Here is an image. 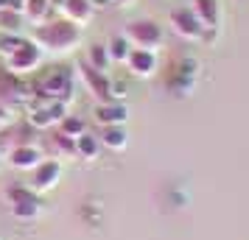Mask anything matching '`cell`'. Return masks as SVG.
<instances>
[{
	"label": "cell",
	"instance_id": "12",
	"mask_svg": "<svg viewBox=\"0 0 249 240\" xmlns=\"http://www.w3.org/2000/svg\"><path fill=\"white\" fill-rule=\"evenodd\" d=\"M95 120L101 126H124L129 120V109L124 103H104V106H95Z\"/></svg>",
	"mask_w": 249,
	"mask_h": 240
},
{
	"label": "cell",
	"instance_id": "9",
	"mask_svg": "<svg viewBox=\"0 0 249 240\" xmlns=\"http://www.w3.org/2000/svg\"><path fill=\"white\" fill-rule=\"evenodd\" d=\"M39 90L45 92V95H53V98H68L70 90H73V81H70V76L62 67H53V73L42 79Z\"/></svg>",
	"mask_w": 249,
	"mask_h": 240
},
{
	"label": "cell",
	"instance_id": "4",
	"mask_svg": "<svg viewBox=\"0 0 249 240\" xmlns=\"http://www.w3.org/2000/svg\"><path fill=\"white\" fill-rule=\"evenodd\" d=\"M39 62H42V50H39L31 39H23L20 48L9 56V70H12L14 76H20V73H31V70L39 67Z\"/></svg>",
	"mask_w": 249,
	"mask_h": 240
},
{
	"label": "cell",
	"instance_id": "16",
	"mask_svg": "<svg viewBox=\"0 0 249 240\" xmlns=\"http://www.w3.org/2000/svg\"><path fill=\"white\" fill-rule=\"evenodd\" d=\"M98 151H101V140L92 137L90 131H84L81 137H76V157H81V160H95Z\"/></svg>",
	"mask_w": 249,
	"mask_h": 240
},
{
	"label": "cell",
	"instance_id": "22",
	"mask_svg": "<svg viewBox=\"0 0 249 240\" xmlns=\"http://www.w3.org/2000/svg\"><path fill=\"white\" fill-rule=\"evenodd\" d=\"M90 64L95 70H104L109 64V50H107V45H90Z\"/></svg>",
	"mask_w": 249,
	"mask_h": 240
},
{
	"label": "cell",
	"instance_id": "27",
	"mask_svg": "<svg viewBox=\"0 0 249 240\" xmlns=\"http://www.w3.org/2000/svg\"><path fill=\"white\" fill-rule=\"evenodd\" d=\"M0 9H3V3H0Z\"/></svg>",
	"mask_w": 249,
	"mask_h": 240
},
{
	"label": "cell",
	"instance_id": "10",
	"mask_svg": "<svg viewBox=\"0 0 249 240\" xmlns=\"http://www.w3.org/2000/svg\"><path fill=\"white\" fill-rule=\"evenodd\" d=\"M126 64H129V70H132V76H137V79H148V76L154 73V67H157V59H154L151 50L132 48V53H129V59H126Z\"/></svg>",
	"mask_w": 249,
	"mask_h": 240
},
{
	"label": "cell",
	"instance_id": "7",
	"mask_svg": "<svg viewBox=\"0 0 249 240\" xmlns=\"http://www.w3.org/2000/svg\"><path fill=\"white\" fill-rule=\"evenodd\" d=\"M62 176V165L56 160H45L39 168L31 171V190L34 193H45V190H53Z\"/></svg>",
	"mask_w": 249,
	"mask_h": 240
},
{
	"label": "cell",
	"instance_id": "2",
	"mask_svg": "<svg viewBox=\"0 0 249 240\" xmlns=\"http://www.w3.org/2000/svg\"><path fill=\"white\" fill-rule=\"evenodd\" d=\"M124 36L140 50H151V48H157L162 42V28L154 20H132L126 25Z\"/></svg>",
	"mask_w": 249,
	"mask_h": 240
},
{
	"label": "cell",
	"instance_id": "6",
	"mask_svg": "<svg viewBox=\"0 0 249 240\" xmlns=\"http://www.w3.org/2000/svg\"><path fill=\"white\" fill-rule=\"evenodd\" d=\"M171 25H174V34L182 36V39H202L204 36V28L199 23V17L193 14V9H174Z\"/></svg>",
	"mask_w": 249,
	"mask_h": 240
},
{
	"label": "cell",
	"instance_id": "14",
	"mask_svg": "<svg viewBox=\"0 0 249 240\" xmlns=\"http://www.w3.org/2000/svg\"><path fill=\"white\" fill-rule=\"evenodd\" d=\"M193 6V14L199 17V23H202V28H207V31H215V23H218V3L215 0H191Z\"/></svg>",
	"mask_w": 249,
	"mask_h": 240
},
{
	"label": "cell",
	"instance_id": "8",
	"mask_svg": "<svg viewBox=\"0 0 249 240\" xmlns=\"http://www.w3.org/2000/svg\"><path fill=\"white\" fill-rule=\"evenodd\" d=\"M42 162H45V157L36 145H17V148L9 151V165L17 171H34Z\"/></svg>",
	"mask_w": 249,
	"mask_h": 240
},
{
	"label": "cell",
	"instance_id": "13",
	"mask_svg": "<svg viewBox=\"0 0 249 240\" xmlns=\"http://www.w3.org/2000/svg\"><path fill=\"white\" fill-rule=\"evenodd\" d=\"M65 20L73 25H84L92 17V0H65L62 3Z\"/></svg>",
	"mask_w": 249,
	"mask_h": 240
},
{
	"label": "cell",
	"instance_id": "1",
	"mask_svg": "<svg viewBox=\"0 0 249 240\" xmlns=\"http://www.w3.org/2000/svg\"><path fill=\"white\" fill-rule=\"evenodd\" d=\"M31 42L39 50L68 53V50H73L81 42V31H79V25L68 23V20H53V23L36 25L34 34H31Z\"/></svg>",
	"mask_w": 249,
	"mask_h": 240
},
{
	"label": "cell",
	"instance_id": "25",
	"mask_svg": "<svg viewBox=\"0 0 249 240\" xmlns=\"http://www.w3.org/2000/svg\"><path fill=\"white\" fill-rule=\"evenodd\" d=\"M107 3H109V6H124L126 0H107Z\"/></svg>",
	"mask_w": 249,
	"mask_h": 240
},
{
	"label": "cell",
	"instance_id": "3",
	"mask_svg": "<svg viewBox=\"0 0 249 240\" xmlns=\"http://www.w3.org/2000/svg\"><path fill=\"white\" fill-rule=\"evenodd\" d=\"M79 76H81V81L87 84V90L92 92V98L98 101V106L112 103V81L107 79L101 70H95L90 62H81L79 64Z\"/></svg>",
	"mask_w": 249,
	"mask_h": 240
},
{
	"label": "cell",
	"instance_id": "23",
	"mask_svg": "<svg viewBox=\"0 0 249 240\" xmlns=\"http://www.w3.org/2000/svg\"><path fill=\"white\" fill-rule=\"evenodd\" d=\"M20 42H23V39H20V36H0V50H3V53H6V56H12L14 50H17V48H20Z\"/></svg>",
	"mask_w": 249,
	"mask_h": 240
},
{
	"label": "cell",
	"instance_id": "21",
	"mask_svg": "<svg viewBox=\"0 0 249 240\" xmlns=\"http://www.w3.org/2000/svg\"><path fill=\"white\" fill-rule=\"evenodd\" d=\"M59 128H62V131H65V134H68V137H81V134H84V131H87V126H84V120H81V117H73V114H68V117H65V120H62V123H59Z\"/></svg>",
	"mask_w": 249,
	"mask_h": 240
},
{
	"label": "cell",
	"instance_id": "26",
	"mask_svg": "<svg viewBox=\"0 0 249 240\" xmlns=\"http://www.w3.org/2000/svg\"><path fill=\"white\" fill-rule=\"evenodd\" d=\"M0 131H3V123H0Z\"/></svg>",
	"mask_w": 249,
	"mask_h": 240
},
{
	"label": "cell",
	"instance_id": "19",
	"mask_svg": "<svg viewBox=\"0 0 249 240\" xmlns=\"http://www.w3.org/2000/svg\"><path fill=\"white\" fill-rule=\"evenodd\" d=\"M48 140H51V145H53V148H56L59 154H65V157H76V140L68 137V134H65L62 128H53Z\"/></svg>",
	"mask_w": 249,
	"mask_h": 240
},
{
	"label": "cell",
	"instance_id": "24",
	"mask_svg": "<svg viewBox=\"0 0 249 240\" xmlns=\"http://www.w3.org/2000/svg\"><path fill=\"white\" fill-rule=\"evenodd\" d=\"M9 120H12V109L6 103H0V123H9Z\"/></svg>",
	"mask_w": 249,
	"mask_h": 240
},
{
	"label": "cell",
	"instance_id": "20",
	"mask_svg": "<svg viewBox=\"0 0 249 240\" xmlns=\"http://www.w3.org/2000/svg\"><path fill=\"white\" fill-rule=\"evenodd\" d=\"M23 14L14 12V9H0V28L6 31V34H17L20 31V25H23Z\"/></svg>",
	"mask_w": 249,
	"mask_h": 240
},
{
	"label": "cell",
	"instance_id": "15",
	"mask_svg": "<svg viewBox=\"0 0 249 240\" xmlns=\"http://www.w3.org/2000/svg\"><path fill=\"white\" fill-rule=\"evenodd\" d=\"M101 145L109 151H124L129 145V134L124 131V126H104L101 131Z\"/></svg>",
	"mask_w": 249,
	"mask_h": 240
},
{
	"label": "cell",
	"instance_id": "5",
	"mask_svg": "<svg viewBox=\"0 0 249 240\" xmlns=\"http://www.w3.org/2000/svg\"><path fill=\"white\" fill-rule=\"evenodd\" d=\"M9 204H12L14 215L23 218V221L39 215V198L28 187H9Z\"/></svg>",
	"mask_w": 249,
	"mask_h": 240
},
{
	"label": "cell",
	"instance_id": "18",
	"mask_svg": "<svg viewBox=\"0 0 249 240\" xmlns=\"http://www.w3.org/2000/svg\"><path fill=\"white\" fill-rule=\"evenodd\" d=\"M107 50H109V62H126V59H129V53H132V42H129L124 34H118V36H112V39H109Z\"/></svg>",
	"mask_w": 249,
	"mask_h": 240
},
{
	"label": "cell",
	"instance_id": "17",
	"mask_svg": "<svg viewBox=\"0 0 249 240\" xmlns=\"http://www.w3.org/2000/svg\"><path fill=\"white\" fill-rule=\"evenodd\" d=\"M48 12H51V0H25V6H23V17L31 25L42 23Z\"/></svg>",
	"mask_w": 249,
	"mask_h": 240
},
{
	"label": "cell",
	"instance_id": "11",
	"mask_svg": "<svg viewBox=\"0 0 249 240\" xmlns=\"http://www.w3.org/2000/svg\"><path fill=\"white\" fill-rule=\"evenodd\" d=\"M25 95V87L20 84V79L14 76L12 70H3L0 67V103H9L12 101H20Z\"/></svg>",
	"mask_w": 249,
	"mask_h": 240
}]
</instances>
